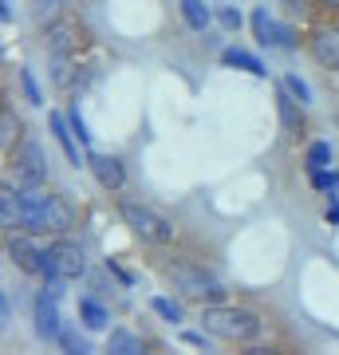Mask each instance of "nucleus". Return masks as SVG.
Masks as SVG:
<instances>
[{
  "instance_id": "nucleus-15",
  "label": "nucleus",
  "mask_w": 339,
  "mask_h": 355,
  "mask_svg": "<svg viewBox=\"0 0 339 355\" xmlns=\"http://www.w3.org/2000/svg\"><path fill=\"white\" fill-rule=\"evenodd\" d=\"M79 316H83V328L87 331H103L107 328V308L99 304V300H91V296H83V300H79Z\"/></svg>"
},
{
  "instance_id": "nucleus-5",
  "label": "nucleus",
  "mask_w": 339,
  "mask_h": 355,
  "mask_svg": "<svg viewBox=\"0 0 339 355\" xmlns=\"http://www.w3.org/2000/svg\"><path fill=\"white\" fill-rule=\"evenodd\" d=\"M87 272V257L71 241H55L44 249V277L48 280H79Z\"/></svg>"
},
{
  "instance_id": "nucleus-8",
  "label": "nucleus",
  "mask_w": 339,
  "mask_h": 355,
  "mask_svg": "<svg viewBox=\"0 0 339 355\" xmlns=\"http://www.w3.org/2000/svg\"><path fill=\"white\" fill-rule=\"evenodd\" d=\"M87 166H91V174H95V182H99L103 190L119 193L126 186V170H123V162H119L114 154H91Z\"/></svg>"
},
{
  "instance_id": "nucleus-10",
  "label": "nucleus",
  "mask_w": 339,
  "mask_h": 355,
  "mask_svg": "<svg viewBox=\"0 0 339 355\" xmlns=\"http://www.w3.org/2000/svg\"><path fill=\"white\" fill-rule=\"evenodd\" d=\"M308 51H312V60L320 67L339 71V28H324V32H315L312 44H308Z\"/></svg>"
},
{
  "instance_id": "nucleus-4",
  "label": "nucleus",
  "mask_w": 339,
  "mask_h": 355,
  "mask_svg": "<svg viewBox=\"0 0 339 355\" xmlns=\"http://www.w3.org/2000/svg\"><path fill=\"white\" fill-rule=\"evenodd\" d=\"M119 217H123L126 225H130V233H134L139 241H146V245H170L174 241V221L162 217L158 209H150V205L123 202L119 205Z\"/></svg>"
},
{
  "instance_id": "nucleus-22",
  "label": "nucleus",
  "mask_w": 339,
  "mask_h": 355,
  "mask_svg": "<svg viewBox=\"0 0 339 355\" xmlns=\"http://www.w3.org/2000/svg\"><path fill=\"white\" fill-rule=\"evenodd\" d=\"M51 79H55L60 87H71V83H76V71H71V55H55V64H51Z\"/></svg>"
},
{
  "instance_id": "nucleus-24",
  "label": "nucleus",
  "mask_w": 339,
  "mask_h": 355,
  "mask_svg": "<svg viewBox=\"0 0 339 355\" xmlns=\"http://www.w3.org/2000/svg\"><path fill=\"white\" fill-rule=\"evenodd\" d=\"M252 32H257V44H272V20H268L264 8L252 12Z\"/></svg>"
},
{
  "instance_id": "nucleus-25",
  "label": "nucleus",
  "mask_w": 339,
  "mask_h": 355,
  "mask_svg": "<svg viewBox=\"0 0 339 355\" xmlns=\"http://www.w3.org/2000/svg\"><path fill=\"white\" fill-rule=\"evenodd\" d=\"M284 87L292 91V99L300 103V107H304V103H312V91H308V83H304L300 76H284Z\"/></svg>"
},
{
  "instance_id": "nucleus-9",
  "label": "nucleus",
  "mask_w": 339,
  "mask_h": 355,
  "mask_svg": "<svg viewBox=\"0 0 339 355\" xmlns=\"http://www.w3.org/2000/svg\"><path fill=\"white\" fill-rule=\"evenodd\" d=\"M36 336L40 340H63L60 308H55V296H48V292L36 296Z\"/></svg>"
},
{
  "instance_id": "nucleus-12",
  "label": "nucleus",
  "mask_w": 339,
  "mask_h": 355,
  "mask_svg": "<svg viewBox=\"0 0 339 355\" xmlns=\"http://www.w3.org/2000/svg\"><path fill=\"white\" fill-rule=\"evenodd\" d=\"M8 257H12L16 265L32 272V277H44V249L28 241V237H8Z\"/></svg>"
},
{
  "instance_id": "nucleus-19",
  "label": "nucleus",
  "mask_w": 339,
  "mask_h": 355,
  "mask_svg": "<svg viewBox=\"0 0 339 355\" xmlns=\"http://www.w3.org/2000/svg\"><path fill=\"white\" fill-rule=\"evenodd\" d=\"M32 16H36L40 24L60 20V16H63V0H32Z\"/></svg>"
},
{
  "instance_id": "nucleus-31",
  "label": "nucleus",
  "mask_w": 339,
  "mask_h": 355,
  "mask_svg": "<svg viewBox=\"0 0 339 355\" xmlns=\"http://www.w3.org/2000/svg\"><path fill=\"white\" fill-rule=\"evenodd\" d=\"M324 4H327V8H339V0H324Z\"/></svg>"
},
{
  "instance_id": "nucleus-29",
  "label": "nucleus",
  "mask_w": 339,
  "mask_h": 355,
  "mask_svg": "<svg viewBox=\"0 0 339 355\" xmlns=\"http://www.w3.org/2000/svg\"><path fill=\"white\" fill-rule=\"evenodd\" d=\"M221 24H225L229 32H237V28H241V12H237V8H221Z\"/></svg>"
},
{
  "instance_id": "nucleus-1",
  "label": "nucleus",
  "mask_w": 339,
  "mask_h": 355,
  "mask_svg": "<svg viewBox=\"0 0 339 355\" xmlns=\"http://www.w3.org/2000/svg\"><path fill=\"white\" fill-rule=\"evenodd\" d=\"M20 209H24L28 233H55V237H63L67 229L76 225V209L63 202L60 193H44L40 186L20 193Z\"/></svg>"
},
{
  "instance_id": "nucleus-26",
  "label": "nucleus",
  "mask_w": 339,
  "mask_h": 355,
  "mask_svg": "<svg viewBox=\"0 0 339 355\" xmlns=\"http://www.w3.org/2000/svg\"><path fill=\"white\" fill-rule=\"evenodd\" d=\"M0 127H4V130H0V142H4V150H8V146H12V135L20 130V123L12 119V111H8V107H4V114H0Z\"/></svg>"
},
{
  "instance_id": "nucleus-28",
  "label": "nucleus",
  "mask_w": 339,
  "mask_h": 355,
  "mask_svg": "<svg viewBox=\"0 0 339 355\" xmlns=\"http://www.w3.org/2000/svg\"><path fill=\"white\" fill-rule=\"evenodd\" d=\"M272 44H280V48H296L292 32H288V28H280V24H272Z\"/></svg>"
},
{
  "instance_id": "nucleus-23",
  "label": "nucleus",
  "mask_w": 339,
  "mask_h": 355,
  "mask_svg": "<svg viewBox=\"0 0 339 355\" xmlns=\"http://www.w3.org/2000/svg\"><path fill=\"white\" fill-rule=\"evenodd\" d=\"M20 87H24L28 103H36V107H44V91H40L36 76H32V67H20Z\"/></svg>"
},
{
  "instance_id": "nucleus-2",
  "label": "nucleus",
  "mask_w": 339,
  "mask_h": 355,
  "mask_svg": "<svg viewBox=\"0 0 339 355\" xmlns=\"http://www.w3.org/2000/svg\"><path fill=\"white\" fill-rule=\"evenodd\" d=\"M201 328L229 343H249L261 336V316L249 308H229V304H205L201 308Z\"/></svg>"
},
{
  "instance_id": "nucleus-13",
  "label": "nucleus",
  "mask_w": 339,
  "mask_h": 355,
  "mask_svg": "<svg viewBox=\"0 0 339 355\" xmlns=\"http://www.w3.org/2000/svg\"><path fill=\"white\" fill-rule=\"evenodd\" d=\"M0 221H4L8 233H16V225H24V209H20V198H16L12 186L0 190Z\"/></svg>"
},
{
  "instance_id": "nucleus-21",
  "label": "nucleus",
  "mask_w": 339,
  "mask_h": 355,
  "mask_svg": "<svg viewBox=\"0 0 339 355\" xmlns=\"http://www.w3.org/2000/svg\"><path fill=\"white\" fill-rule=\"evenodd\" d=\"M331 166V142H312L308 146V170H324Z\"/></svg>"
},
{
  "instance_id": "nucleus-17",
  "label": "nucleus",
  "mask_w": 339,
  "mask_h": 355,
  "mask_svg": "<svg viewBox=\"0 0 339 355\" xmlns=\"http://www.w3.org/2000/svg\"><path fill=\"white\" fill-rule=\"evenodd\" d=\"M177 8H182V20H186L193 32H205V28H209V8H205V0H182Z\"/></svg>"
},
{
  "instance_id": "nucleus-30",
  "label": "nucleus",
  "mask_w": 339,
  "mask_h": 355,
  "mask_svg": "<svg viewBox=\"0 0 339 355\" xmlns=\"http://www.w3.org/2000/svg\"><path fill=\"white\" fill-rule=\"evenodd\" d=\"M182 340H186V343H193V347H205V336H198V331H186Z\"/></svg>"
},
{
  "instance_id": "nucleus-18",
  "label": "nucleus",
  "mask_w": 339,
  "mask_h": 355,
  "mask_svg": "<svg viewBox=\"0 0 339 355\" xmlns=\"http://www.w3.org/2000/svg\"><path fill=\"white\" fill-rule=\"evenodd\" d=\"M107 347H111V352H119V355H139L142 352V340L139 336H134V331H111V340H107Z\"/></svg>"
},
{
  "instance_id": "nucleus-6",
  "label": "nucleus",
  "mask_w": 339,
  "mask_h": 355,
  "mask_svg": "<svg viewBox=\"0 0 339 355\" xmlns=\"http://www.w3.org/2000/svg\"><path fill=\"white\" fill-rule=\"evenodd\" d=\"M12 170H16V182L24 186V190H36V186H44V178H48V158H44V150H40V142H20L12 154Z\"/></svg>"
},
{
  "instance_id": "nucleus-7",
  "label": "nucleus",
  "mask_w": 339,
  "mask_h": 355,
  "mask_svg": "<svg viewBox=\"0 0 339 355\" xmlns=\"http://www.w3.org/2000/svg\"><path fill=\"white\" fill-rule=\"evenodd\" d=\"M79 40H83V32H79V24L76 20H67V16L44 24V44H48L51 55H71V51L79 48Z\"/></svg>"
},
{
  "instance_id": "nucleus-14",
  "label": "nucleus",
  "mask_w": 339,
  "mask_h": 355,
  "mask_svg": "<svg viewBox=\"0 0 339 355\" xmlns=\"http://www.w3.org/2000/svg\"><path fill=\"white\" fill-rule=\"evenodd\" d=\"M277 111H280V127L288 130V135H296L304 119H300V107H296V99H292V91H288V87L277 95Z\"/></svg>"
},
{
  "instance_id": "nucleus-27",
  "label": "nucleus",
  "mask_w": 339,
  "mask_h": 355,
  "mask_svg": "<svg viewBox=\"0 0 339 355\" xmlns=\"http://www.w3.org/2000/svg\"><path fill=\"white\" fill-rule=\"evenodd\" d=\"M71 127H76V135H79V146H91V130H87V123H83V114H79V107H71Z\"/></svg>"
},
{
  "instance_id": "nucleus-16",
  "label": "nucleus",
  "mask_w": 339,
  "mask_h": 355,
  "mask_svg": "<svg viewBox=\"0 0 339 355\" xmlns=\"http://www.w3.org/2000/svg\"><path fill=\"white\" fill-rule=\"evenodd\" d=\"M221 64L241 67V71H249V76H264L261 60H257V55H249V51H241V48H225V51H221Z\"/></svg>"
},
{
  "instance_id": "nucleus-3",
  "label": "nucleus",
  "mask_w": 339,
  "mask_h": 355,
  "mask_svg": "<svg viewBox=\"0 0 339 355\" xmlns=\"http://www.w3.org/2000/svg\"><path fill=\"white\" fill-rule=\"evenodd\" d=\"M166 272H170L174 288L182 292L186 300H198V304H221V300H225V284H221L214 272L189 265V261H174V265H166Z\"/></svg>"
},
{
  "instance_id": "nucleus-20",
  "label": "nucleus",
  "mask_w": 339,
  "mask_h": 355,
  "mask_svg": "<svg viewBox=\"0 0 339 355\" xmlns=\"http://www.w3.org/2000/svg\"><path fill=\"white\" fill-rule=\"evenodd\" d=\"M150 308L166 320V324H177V320H182V304H177V300H170V296H154Z\"/></svg>"
},
{
  "instance_id": "nucleus-11",
  "label": "nucleus",
  "mask_w": 339,
  "mask_h": 355,
  "mask_svg": "<svg viewBox=\"0 0 339 355\" xmlns=\"http://www.w3.org/2000/svg\"><path fill=\"white\" fill-rule=\"evenodd\" d=\"M48 123H51V135H55V142H60V150H63V158L71 166H83V158H79V146H76V127H71V119L67 114H60V111H51L48 114Z\"/></svg>"
}]
</instances>
